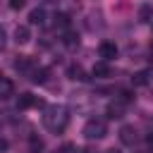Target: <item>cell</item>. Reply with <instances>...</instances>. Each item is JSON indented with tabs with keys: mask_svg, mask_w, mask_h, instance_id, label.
Returning <instances> with one entry per match:
<instances>
[{
	"mask_svg": "<svg viewBox=\"0 0 153 153\" xmlns=\"http://www.w3.org/2000/svg\"><path fill=\"white\" fill-rule=\"evenodd\" d=\"M131 81H134V86H143V84H148V72H136V74L131 76Z\"/></svg>",
	"mask_w": 153,
	"mask_h": 153,
	"instance_id": "e0dca14e",
	"label": "cell"
},
{
	"mask_svg": "<svg viewBox=\"0 0 153 153\" xmlns=\"http://www.w3.org/2000/svg\"><path fill=\"white\" fill-rule=\"evenodd\" d=\"M31 105H41V100H36V96H31V93H19L17 110H29Z\"/></svg>",
	"mask_w": 153,
	"mask_h": 153,
	"instance_id": "8992f818",
	"label": "cell"
},
{
	"mask_svg": "<svg viewBox=\"0 0 153 153\" xmlns=\"http://www.w3.org/2000/svg\"><path fill=\"white\" fill-rule=\"evenodd\" d=\"M48 2H55V0H48Z\"/></svg>",
	"mask_w": 153,
	"mask_h": 153,
	"instance_id": "d4e9b609",
	"label": "cell"
},
{
	"mask_svg": "<svg viewBox=\"0 0 153 153\" xmlns=\"http://www.w3.org/2000/svg\"><path fill=\"white\" fill-rule=\"evenodd\" d=\"M84 136H86L88 141H100V139H105V136H108V122L100 120V117L88 120V122L84 124Z\"/></svg>",
	"mask_w": 153,
	"mask_h": 153,
	"instance_id": "7a4b0ae2",
	"label": "cell"
},
{
	"mask_svg": "<svg viewBox=\"0 0 153 153\" xmlns=\"http://www.w3.org/2000/svg\"><path fill=\"white\" fill-rule=\"evenodd\" d=\"M2 48H5V31L0 29V50H2Z\"/></svg>",
	"mask_w": 153,
	"mask_h": 153,
	"instance_id": "44dd1931",
	"label": "cell"
},
{
	"mask_svg": "<svg viewBox=\"0 0 153 153\" xmlns=\"http://www.w3.org/2000/svg\"><path fill=\"white\" fill-rule=\"evenodd\" d=\"M14 41H17V43H29V41H31V31H29V26H24V24L17 26V29H14Z\"/></svg>",
	"mask_w": 153,
	"mask_h": 153,
	"instance_id": "30bf717a",
	"label": "cell"
},
{
	"mask_svg": "<svg viewBox=\"0 0 153 153\" xmlns=\"http://www.w3.org/2000/svg\"><path fill=\"white\" fill-rule=\"evenodd\" d=\"M67 76H69V79H74V81H84V79H86V76H84V67H81V65H69Z\"/></svg>",
	"mask_w": 153,
	"mask_h": 153,
	"instance_id": "4fadbf2b",
	"label": "cell"
},
{
	"mask_svg": "<svg viewBox=\"0 0 153 153\" xmlns=\"http://www.w3.org/2000/svg\"><path fill=\"white\" fill-rule=\"evenodd\" d=\"M53 19H55V22H53V24H55V29H65V31H69V24H72V22H69V17H67V14H55Z\"/></svg>",
	"mask_w": 153,
	"mask_h": 153,
	"instance_id": "5bb4252c",
	"label": "cell"
},
{
	"mask_svg": "<svg viewBox=\"0 0 153 153\" xmlns=\"http://www.w3.org/2000/svg\"><path fill=\"white\" fill-rule=\"evenodd\" d=\"M91 74L96 76V79H108L110 76V65L103 60V62H96L93 67H91Z\"/></svg>",
	"mask_w": 153,
	"mask_h": 153,
	"instance_id": "ba28073f",
	"label": "cell"
},
{
	"mask_svg": "<svg viewBox=\"0 0 153 153\" xmlns=\"http://www.w3.org/2000/svg\"><path fill=\"white\" fill-rule=\"evenodd\" d=\"M14 69H17V72H29V74H31L36 67H33V60H31V57H26V55H19V57L14 60Z\"/></svg>",
	"mask_w": 153,
	"mask_h": 153,
	"instance_id": "52a82bcc",
	"label": "cell"
},
{
	"mask_svg": "<svg viewBox=\"0 0 153 153\" xmlns=\"http://www.w3.org/2000/svg\"><path fill=\"white\" fill-rule=\"evenodd\" d=\"M86 29H88V31L103 29V22H100V14H98V12H91V14H88V19H86Z\"/></svg>",
	"mask_w": 153,
	"mask_h": 153,
	"instance_id": "7c38bea8",
	"label": "cell"
},
{
	"mask_svg": "<svg viewBox=\"0 0 153 153\" xmlns=\"http://www.w3.org/2000/svg\"><path fill=\"white\" fill-rule=\"evenodd\" d=\"M29 22L36 24V26H43V24H45V10H43V7L31 10V12H29Z\"/></svg>",
	"mask_w": 153,
	"mask_h": 153,
	"instance_id": "9c48e42d",
	"label": "cell"
},
{
	"mask_svg": "<svg viewBox=\"0 0 153 153\" xmlns=\"http://www.w3.org/2000/svg\"><path fill=\"white\" fill-rule=\"evenodd\" d=\"M65 45H69V48L79 45V36H76L74 31H65Z\"/></svg>",
	"mask_w": 153,
	"mask_h": 153,
	"instance_id": "2e32d148",
	"label": "cell"
},
{
	"mask_svg": "<svg viewBox=\"0 0 153 153\" xmlns=\"http://www.w3.org/2000/svg\"><path fill=\"white\" fill-rule=\"evenodd\" d=\"M148 146H153V134H151V136H148Z\"/></svg>",
	"mask_w": 153,
	"mask_h": 153,
	"instance_id": "603a6c76",
	"label": "cell"
},
{
	"mask_svg": "<svg viewBox=\"0 0 153 153\" xmlns=\"http://www.w3.org/2000/svg\"><path fill=\"white\" fill-rule=\"evenodd\" d=\"M14 93V84L7 76H0V98H10Z\"/></svg>",
	"mask_w": 153,
	"mask_h": 153,
	"instance_id": "8fae6325",
	"label": "cell"
},
{
	"mask_svg": "<svg viewBox=\"0 0 153 153\" xmlns=\"http://www.w3.org/2000/svg\"><path fill=\"white\" fill-rule=\"evenodd\" d=\"M120 141H122L124 146H134V143L139 141V131H136L134 127H122V129H120Z\"/></svg>",
	"mask_w": 153,
	"mask_h": 153,
	"instance_id": "277c9868",
	"label": "cell"
},
{
	"mask_svg": "<svg viewBox=\"0 0 153 153\" xmlns=\"http://www.w3.org/2000/svg\"><path fill=\"white\" fill-rule=\"evenodd\" d=\"M67 122H69V112H67V108H62V105H50V108L45 110V115H43L45 129H50V131H55V134H60V131L67 127Z\"/></svg>",
	"mask_w": 153,
	"mask_h": 153,
	"instance_id": "6da1fadb",
	"label": "cell"
},
{
	"mask_svg": "<svg viewBox=\"0 0 153 153\" xmlns=\"http://www.w3.org/2000/svg\"><path fill=\"white\" fill-rule=\"evenodd\" d=\"M108 153H117V151H108Z\"/></svg>",
	"mask_w": 153,
	"mask_h": 153,
	"instance_id": "cb8c5ba5",
	"label": "cell"
},
{
	"mask_svg": "<svg viewBox=\"0 0 153 153\" xmlns=\"http://www.w3.org/2000/svg\"><path fill=\"white\" fill-rule=\"evenodd\" d=\"M31 146H33V148H43V141L36 139V136H31Z\"/></svg>",
	"mask_w": 153,
	"mask_h": 153,
	"instance_id": "ffe728a7",
	"label": "cell"
},
{
	"mask_svg": "<svg viewBox=\"0 0 153 153\" xmlns=\"http://www.w3.org/2000/svg\"><path fill=\"white\" fill-rule=\"evenodd\" d=\"M98 55H100L105 62H110V60H115V57H117V45H115V43H110V41H103V43L98 45Z\"/></svg>",
	"mask_w": 153,
	"mask_h": 153,
	"instance_id": "3957f363",
	"label": "cell"
},
{
	"mask_svg": "<svg viewBox=\"0 0 153 153\" xmlns=\"http://www.w3.org/2000/svg\"><path fill=\"white\" fill-rule=\"evenodd\" d=\"M124 105H127V103H122L120 98L112 100V103L108 105V110H105L108 117H110V120H120V117H124Z\"/></svg>",
	"mask_w": 153,
	"mask_h": 153,
	"instance_id": "5b68a950",
	"label": "cell"
},
{
	"mask_svg": "<svg viewBox=\"0 0 153 153\" xmlns=\"http://www.w3.org/2000/svg\"><path fill=\"white\" fill-rule=\"evenodd\" d=\"M45 76H48V69L45 67H36L31 72V81H36V84H45Z\"/></svg>",
	"mask_w": 153,
	"mask_h": 153,
	"instance_id": "9a60e30c",
	"label": "cell"
},
{
	"mask_svg": "<svg viewBox=\"0 0 153 153\" xmlns=\"http://www.w3.org/2000/svg\"><path fill=\"white\" fill-rule=\"evenodd\" d=\"M139 17H141V22H153V10H151L148 5H143V7L139 10Z\"/></svg>",
	"mask_w": 153,
	"mask_h": 153,
	"instance_id": "ac0fdd59",
	"label": "cell"
},
{
	"mask_svg": "<svg viewBox=\"0 0 153 153\" xmlns=\"http://www.w3.org/2000/svg\"><path fill=\"white\" fill-rule=\"evenodd\" d=\"M5 148H7V143H5V141H0V151H5Z\"/></svg>",
	"mask_w": 153,
	"mask_h": 153,
	"instance_id": "7402d4cb",
	"label": "cell"
},
{
	"mask_svg": "<svg viewBox=\"0 0 153 153\" xmlns=\"http://www.w3.org/2000/svg\"><path fill=\"white\" fill-rule=\"evenodd\" d=\"M24 5H26V0H10V7L12 10H22Z\"/></svg>",
	"mask_w": 153,
	"mask_h": 153,
	"instance_id": "d6986e66",
	"label": "cell"
}]
</instances>
